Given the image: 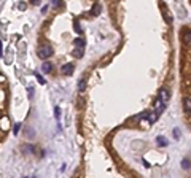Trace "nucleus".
<instances>
[{"instance_id":"nucleus-1","label":"nucleus","mask_w":191,"mask_h":178,"mask_svg":"<svg viewBox=\"0 0 191 178\" xmlns=\"http://www.w3.org/2000/svg\"><path fill=\"white\" fill-rule=\"evenodd\" d=\"M182 89H183V111L191 122V45L183 46L182 56Z\"/></svg>"},{"instance_id":"nucleus-2","label":"nucleus","mask_w":191,"mask_h":178,"mask_svg":"<svg viewBox=\"0 0 191 178\" xmlns=\"http://www.w3.org/2000/svg\"><path fill=\"white\" fill-rule=\"evenodd\" d=\"M8 81L0 73V143L8 134L10 129V119H8Z\"/></svg>"},{"instance_id":"nucleus-3","label":"nucleus","mask_w":191,"mask_h":178,"mask_svg":"<svg viewBox=\"0 0 191 178\" xmlns=\"http://www.w3.org/2000/svg\"><path fill=\"white\" fill-rule=\"evenodd\" d=\"M51 54H53V48H51L50 45H45V46H41V48L38 49V56H40L41 59L50 57Z\"/></svg>"},{"instance_id":"nucleus-4","label":"nucleus","mask_w":191,"mask_h":178,"mask_svg":"<svg viewBox=\"0 0 191 178\" xmlns=\"http://www.w3.org/2000/svg\"><path fill=\"white\" fill-rule=\"evenodd\" d=\"M182 40H183V46L191 45V29H186V30L182 32Z\"/></svg>"},{"instance_id":"nucleus-5","label":"nucleus","mask_w":191,"mask_h":178,"mask_svg":"<svg viewBox=\"0 0 191 178\" xmlns=\"http://www.w3.org/2000/svg\"><path fill=\"white\" fill-rule=\"evenodd\" d=\"M74 64H65L62 65V75H70V73H74Z\"/></svg>"},{"instance_id":"nucleus-6","label":"nucleus","mask_w":191,"mask_h":178,"mask_svg":"<svg viewBox=\"0 0 191 178\" xmlns=\"http://www.w3.org/2000/svg\"><path fill=\"white\" fill-rule=\"evenodd\" d=\"M167 99H169V92H167V89H161V91H159V100L166 104Z\"/></svg>"},{"instance_id":"nucleus-7","label":"nucleus","mask_w":191,"mask_h":178,"mask_svg":"<svg viewBox=\"0 0 191 178\" xmlns=\"http://www.w3.org/2000/svg\"><path fill=\"white\" fill-rule=\"evenodd\" d=\"M51 68H53V67H51V64H50V62H45V64L41 65V72H43V73H50V72H51Z\"/></svg>"},{"instance_id":"nucleus-8","label":"nucleus","mask_w":191,"mask_h":178,"mask_svg":"<svg viewBox=\"0 0 191 178\" xmlns=\"http://www.w3.org/2000/svg\"><path fill=\"white\" fill-rule=\"evenodd\" d=\"M75 46H77L78 49H80V48H83V46H85V40H81V38H77V40H75Z\"/></svg>"},{"instance_id":"nucleus-9","label":"nucleus","mask_w":191,"mask_h":178,"mask_svg":"<svg viewBox=\"0 0 191 178\" xmlns=\"http://www.w3.org/2000/svg\"><path fill=\"white\" fill-rule=\"evenodd\" d=\"M158 145H161V146H167V140H166L164 137H158Z\"/></svg>"},{"instance_id":"nucleus-10","label":"nucleus","mask_w":191,"mask_h":178,"mask_svg":"<svg viewBox=\"0 0 191 178\" xmlns=\"http://www.w3.org/2000/svg\"><path fill=\"white\" fill-rule=\"evenodd\" d=\"M74 56H75V57H81V56H83V54H81V49L75 48V49H74Z\"/></svg>"},{"instance_id":"nucleus-11","label":"nucleus","mask_w":191,"mask_h":178,"mask_svg":"<svg viewBox=\"0 0 191 178\" xmlns=\"http://www.w3.org/2000/svg\"><path fill=\"white\" fill-rule=\"evenodd\" d=\"M83 89H85V81H83V80H80V83H78V91L81 92Z\"/></svg>"},{"instance_id":"nucleus-12","label":"nucleus","mask_w":191,"mask_h":178,"mask_svg":"<svg viewBox=\"0 0 191 178\" xmlns=\"http://www.w3.org/2000/svg\"><path fill=\"white\" fill-rule=\"evenodd\" d=\"M182 165H183L185 169H188V165H189V161H188V159H185V161L182 162Z\"/></svg>"}]
</instances>
